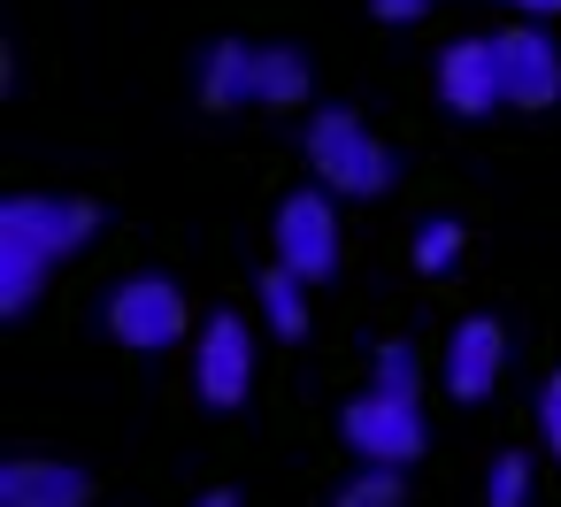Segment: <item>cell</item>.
I'll return each instance as SVG.
<instances>
[{
    "instance_id": "9c48e42d",
    "label": "cell",
    "mask_w": 561,
    "mask_h": 507,
    "mask_svg": "<svg viewBox=\"0 0 561 507\" xmlns=\"http://www.w3.org/2000/svg\"><path fill=\"white\" fill-rule=\"evenodd\" d=\"M500 369H507V338H500V323H492V315L454 323V338H446V392H454V400H492Z\"/></svg>"
},
{
    "instance_id": "2e32d148",
    "label": "cell",
    "mask_w": 561,
    "mask_h": 507,
    "mask_svg": "<svg viewBox=\"0 0 561 507\" xmlns=\"http://www.w3.org/2000/svg\"><path fill=\"white\" fill-rule=\"evenodd\" d=\"M454 262H461V223H454V216H431V223L415 231V269L438 277V269H454Z\"/></svg>"
},
{
    "instance_id": "4fadbf2b",
    "label": "cell",
    "mask_w": 561,
    "mask_h": 507,
    "mask_svg": "<svg viewBox=\"0 0 561 507\" xmlns=\"http://www.w3.org/2000/svg\"><path fill=\"white\" fill-rule=\"evenodd\" d=\"M308 85H316V70H308L300 47H262V70H254L262 108H293V101H308Z\"/></svg>"
},
{
    "instance_id": "7c38bea8",
    "label": "cell",
    "mask_w": 561,
    "mask_h": 507,
    "mask_svg": "<svg viewBox=\"0 0 561 507\" xmlns=\"http://www.w3.org/2000/svg\"><path fill=\"white\" fill-rule=\"evenodd\" d=\"M47 262H55V254H39L32 239L0 231V315H24V308L39 300V277H47Z\"/></svg>"
},
{
    "instance_id": "277c9868",
    "label": "cell",
    "mask_w": 561,
    "mask_h": 507,
    "mask_svg": "<svg viewBox=\"0 0 561 507\" xmlns=\"http://www.w3.org/2000/svg\"><path fill=\"white\" fill-rule=\"evenodd\" d=\"M193 384L208 407H247V384H254V331L247 315H208L201 338H193Z\"/></svg>"
},
{
    "instance_id": "e0dca14e",
    "label": "cell",
    "mask_w": 561,
    "mask_h": 507,
    "mask_svg": "<svg viewBox=\"0 0 561 507\" xmlns=\"http://www.w3.org/2000/svg\"><path fill=\"white\" fill-rule=\"evenodd\" d=\"M484 507H530V461H523V453H500V461H492Z\"/></svg>"
},
{
    "instance_id": "ffe728a7",
    "label": "cell",
    "mask_w": 561,
    "mask_h": 507,
    "mask_svg": "<svg viewBox=\"0 0 561 507\" xmlns=\"http://www.w3.org/2000/svg\"><path fill=\"white\" fill-rule=\"evenodd\" d=\"M369 9H377L385 24H415V16L431 9V0H369Z\"/></svg>"
},
{
    "instance_id": "52a82bcc",
    "label": "cell",
    "mask_w": 561,
    "mask_h": 507,
    "mask_svg": "<svg viewBox=\"0 0 561 507\" xmlns=\"http://www.w3.org/2000/svg\"><path fill=\"white\" fill-rule=\"evenodd\" d=\"M438 101L454 116H492L507 101V78H500V39H454L438 55Z\"/></svg>"
},
{
    "instance_id": "7402d4cb",
    "label": "cell",
    "mask_w": 561,
    "mask_h": 507,
    "mask_svg": "<svg viewBox=\"0 0 561 507\" xmlns=\"http://www.w3.org/2000/svg\"><path fill=\"white\" fill-rule=\"evenodd\" d=\"M193 507H239V492H208V499H193Z\"/></svg>"
},
{
    "instance_id": "ba28073f",
    "label": "cell",
    "mask_w": 561,
    "mask_h": 507,
    "mask_svg": "<svg viewBox=\"0 0 561 507\" xmlns=\"http://www.w3.org/2000/svg\"><path fill=\"white\" fill-rule=\"evenodd\" d=\"M500 78H507L515 108H553L561 101V47L538 32V16L515 24V32H500Z\"/></svg>"
},
{
    "instance_id": "6da1fadb",
    "label": "cell",
    "mask_w": 561,
    "mask_h": 507,
    "mask_svg": "<svg viewBox=\"0 0 561 507\" xmlns=\"http://www.w3.org/2000/svg\"><path fill=\"white\" fill-rule=\"evenodd\" d=\"M308 170H316V185L354 193V200H377L392 185V154L369 139V124L354 108H316L308 116Z\"/></svg>"
},
{
    "instance_id": "8fae6325",
    "label": "cell",
    "mask_w": 561,
    "mask_h": 507,
    "mask_svg": "<svg viewBox=\"0 0 561 507\" xmlns=\"http://www.w3.org/2000/svg\"><path fill=\"white\" fill-rule=\"evenodd\" d=\"M254 70H262V47L216 39V47L201 55V101H208V108H247V101H254Z\"/></svg>"
},
{
    "instance_id": "3957f363",
    "label": "cell",
    "mask_w": 561,
    "mask_h": 507,
    "mask_svg": "<svg viewBox=\"0 0 561 507\" xmlns=\"http://www.w3.org/2000/svg\"><path fill=\"white\" fill-rule=\"evenodd\" d=\"M108 338L131 354H162L185 338V292L170 277H124L108 292Z\"/></svg>"
},
{
    "instance_id": "7a4b0ae2",
    "label": "cell",
    "mask_w": 561,
    "mask_h": 507,
    "mask_svg": "<svg viewBox=\"0 0 561 507\" xmlns=\"http://www.w3.org/2000/svg\"><path fill=\"white\" fill-rule=\"evenodd\" d=\"M339 438L362 453V461H415L423 453V407H415V392H385V384H369L362 400H346V415H339Z\"/></svg>"
},
{
    "instance_id": "8992f818",
    "label": "cell",
    "mask_w": 561,
    "mask_h": 507,
    "mask_svg": "<svg viewBox=\"0 0 561 507\" xmlns=\"http://www.w3.org/2000/svg\"><path fill=\"white\" fill-rule=\"evenodd\" d=\"M0 231H16V239H32L39 254L70 262V254L93 239V208H85V200H62V193H16V200H0Z\"/></svg>"
},
{
    "instance_id": "5bb4252c",
    "label": "cell",
    "mask_w": 561,
    "mask_h": 507,
    "mask_svg": "<svg viewBox=\"0 0 561 507\" xmlns=\"http://www.w3.org/2000/svg\"><path fill=\"white\" fill-rule=\"evenodd\" d=\"M262 323L277 338H308V277H293L285 262L262 277Z\"/></svg>"
},
{
    "instance_id": "ac0fdd59",
    "label": "cell",
    "mask_w": 561,
    "mask_h": 507,
    "mask_svg": "<svg viewBox=\"0 0 561 507\" xmlns=\"http://www.w3.org/2000/svg\"><path fill=\"white\" fill-rule=\"evenodd\" d=\"M377 384L385 392H415V346H400V338L377 346Z\"/></svg>"
},
{
    "instance_id": "d6986e66",
    "label": "cell",
    "mask_w": 561,
    "mask_h": 507,
    "mask_svg": "<svg viewBox=\"0 0 561 507\" xmlns=\"http://www.w3.org/2000/svg\"><path fill=\"white\" fill-rule=\"evenodd\" d=\"M538 430H546V453L561 461V369H553L546 392H538Z\"/></svg>"
},
{
    "instance_id": "30bf717a",
    "label": "cell",
    "mask_w": 561,
    "mask_h": 507,
    "mask_svg": "<svg viewBox=\"0 0 561 507\" xmlns=\"http://www.w3.org/2000/svg\"><path fill=\"white\" fill-rule=\"evenodd\" d=\"M93 484L70 461H0V507H85Z\"/></svg>"
},
{
    "instance_id": "5b68a950",
    "label": "cell",
    "mask_w": 561,
    "mask_h": 507,
    "mask_svg": "<svg viewBox=\"0 0 561 507\" xmlns=\"http://www.w3.org/2000/svg\"><path fill=\"white\" fill-rule=\"evenodd\" d=\"M277 262L308 285H323L339 269V208H331V185L323 193H293L277 208Z\"/></svg>"
},
{
    "instance_id": "9a60e30c",
    "label": "cell",
    "mask_w": 561,
    "mask_h": 507,
    "mask_svg": "<svg viewBox=\"0 0 561 507\" xmlns=\"http://www.w3.org/2000/svg\"><path fill=\"white\" fill-rule=\"evenodd\" d=\"M408 492H400V461H362L346 484H339V499L331 507H400Z\"/></svg>"
},
{
    "instance_id": "44dd1931",
    "label": "cell",
    "mask_w": 561,
    "mask_h": 507,
    "mask_svg": "<svg viewBox=\"0 0 561 507\" xmlns=\"http://www.w3.org/2000/svg\"><path fill=\"white\" fill-rule=\"evenodd\" d=\"M523 16H561V0H515Z\"/></svg>"
}]
</instances>
